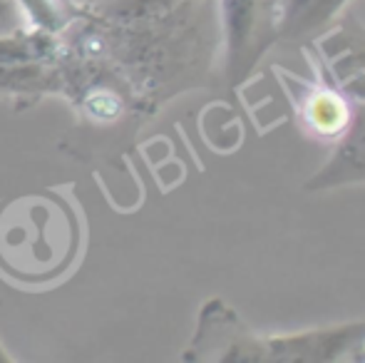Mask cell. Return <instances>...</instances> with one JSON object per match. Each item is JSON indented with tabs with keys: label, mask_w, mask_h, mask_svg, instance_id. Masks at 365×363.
Masks as SVG:
<instances>
[{
	"label": "cell",
	"mask_w": 365,
	"mask_h": 363,
	"mask_svg": "<svg viewBox=\"0 0 365 363\" xmlns=\"http://www.w3.org/2000/svg\"><path fill=\"white\" fill-rule=\"evenodd\" d=\"M365 341V319L303 331H254L224 299L199 309L197 329L182 351L192 363H336L351 361Z\"/></svg>",
	"instance_id": "obj_1"
},
{
	"label": "cell",
	"mask_w": 365,
	"mask_h": 363,
	"mask_svg": "<svg viewBox=\"0 0 365 363\" xmlns=\"http://www.w3.org/2000/svg\"><path fill=\"white\" fill-rule=\"evenodd\" d=\"M217 20L221 83L229 92H239L266 53L279 43L271 0H219Z\"/></svg>",
	"instance_id": "obj_2"
},
{
	"label": "cell",
	"mask_w": 365,
	"mask_h": 363,
	"mask_svg": "<svg viewBox=\"0 0 365 363\" xmlns=\"http://www.w3.org/2000/svg\"><path fill=\"white\" fill-rule=\"evenodd\" d=\"M271 70L276 73V80L289 100L293 122L301 135L316 145H336L351 125L356 102L348 100L313 68L311 78H301L281 65H274Z\"/></svg>",
	"instance_id": "obj_3"
},
{
	"label": "cell",
	"mask_w": 365,
	"mask_h": 363,
	"mask_svg": "<svg viewBox=\"0 0 365 363\" xmlns=\"http://www.w3.org/2000/svg\"><path fill=\"white\" fill-rule=\"evenodd\" d=\"M308 68L321 73L348 100L365 102V23L343 10L321 35L303 45Z\"/></svg>",
	"instance_id": "obj_4"
},
{
	"label": "cell",
	"mask_w": 365,
	"mask_h": 363,
	"mask_svg": "<svg viewBox=\"0 0 365 363\" xmlns=\"http://www.w3.org/2000/svg\"><path fill=\"white\" fill-rule=\"evenodd\" d=\"M365 184V102L353 105V120L346 135L331 147V157L303 184L311 194Z\"/></svg>",
	"instance_id": "obj_5"
},
{
	"label": "cell",
	"mask_w": 365,
	"mask_h": 363,
	"mask_svg": "<svg viewBox=\"0 0 365 363\" xmlns=\"http://www.w3.org/2000/svg\"><path fill=\"white\" fill-rule=\"evenodd\" d=\"M346 5L348 0H271L276 40L303 48L321 35Z\"/></svg>",
	"instance_id": "obj_6"
},
{
	"label": "cell",
	"mask_w": 365,
	"mask_h": 363,
	"mask_svg": "<svg viewBox=\"0 0 365 363\" xmlns=\"http://www.w3.org/2000/svg\"><path fill=\"white\" fill-rule=\"evenodd\" d=\"M55 35L35 30V33H13L0 35V65H23V63H45L53 58Z\"/></svg>",
	"instance_id": "obj_7"
},
{
	"label": "cell",
	"mask_w": 365,
	"mask_h": 363,
	"mask_svg": "<svg viewBox=\"0 0 365 363\" xmlns=\"http://www.w3.org/2000/svg\"><path fill=\"white\" fill-rule=\"evenodd\" d=\"M351 361L353 363H365V341L361 346H358L356 351H353V356H351Z\"/></svg>",
	"instance_id": "obj_8"
},
{
	"label": "cell",
	"mask_w": 365,
	"mask_h": 363,
	"mask_svg": "<svg viewBox=\"0 0 365 363\" xmlns=\"http://www.w3.org/2000/svg\"><path fill=\"white\" fill-rule=\"evenodd\" d=\"M3 361H10V356L5 354V349H3V346H0V363H3Z\"/></svg>",
	"instance_id": "obj_9"
}]
</instances>
